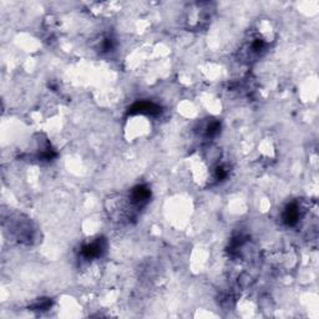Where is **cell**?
<instances>
[{
	"label": "cell",
	"mask_w": 319,
	"mask_h": 319,
	"mask_svg": "<svg viewBox=\"0 0 319 319\" xmlns=\"http://www.w3.org/2000/svg\"><path fill=\"white\" fill-rule=\"evenodd\" d=\"M130 114H145V115H151L156 116L161 114V107L156 104L150 103V101H140V103H136L135 105L131 106V109L129 110Z\"/></svg>",
	"instance_id": "2"
},
{
	"label": "cell",
	"mask_w": 319,
	"mask_h": 319,
	"mask_svg": "<svg viewBox=\"0 0 319 319\" xmlns=\"http://www.w3.org/2000/svg\"><path fill=\"white\" fill-rule=\"evenodd\" d=\"M50 306H51V302L49 300H40L39 302H36L34 308L37 310H45V309H48Z\"/></svg>",
	"instance_id": "5"
},
{
	"label": "cell",
	"mask_w": 319,
	"mask_h": 319,
	"mask_svg": "<svg viewBox=\"0 0 319 319\" xmlns=\"http://www.w3.org/2000/svg\"><path fill=\"white\" fill-rule=\"evenodd\" d=\"M105 249L106 241L104 238H97L94 242L83 246V248H81V256L85 258V260H95V258L100 257L105 252Z\"/></svg>",
	"instance_id": "1"
},
{
	"label": "cell",
	"mask_w": 319,
	"mask_h": 319,
	"mask_svg": "<svg viewBox=\"0 0 319 319\" xmlns=\"http://www.w3.org/2000/svg\"><path fill=\"white\" fill-rule=\"evenodd\" d=\"M300 217H301V211H300V206L297 204H291L286 207V210L283 211L282 214V220L284 222V225L289 226H295L300 221Z\"/></svg>",
	"instance_id": "3"
},
{
	"label": "cell",
	"mask_w": 319,
	"mask_h": 319,
	"mask_svg": "<svg viewBox=\"0 0 319 319\" xmlns=\"http://www.w3.org/2000/svg\"><path fill=\"white\" fill-rule=\"evenodd\" d=\"M220 129H221V124L218 121H211L206 126V137H214L220 132Z\"/></svg>",
	"instance_id": "4"
}]
</instances>
